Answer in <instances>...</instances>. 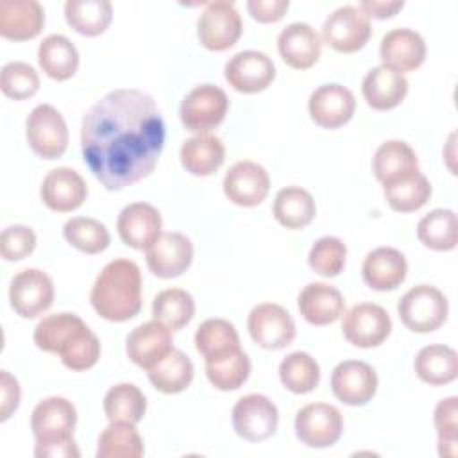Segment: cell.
Returning <instances> with one entry per match:
<instances>
[{"label":"cell","instance_id":"cell-6","mask_svg":"<svg viewBox=\"0 0 458 458\" xmlns=\"http://www.w3.org/2000/svg\"><path fill=\"white\" fill-rule=\"evenodd\" d=\"M227 109L229 98L220 86L200 84L186 93L179 106V116L188 131L206 134L224 122Z\"/></svg>","mask_w":458,"mask_h":458},{"label":"cell","instance_id":"cell-5","mask_svg":"<svg viewBox=\"0 0 458 458\" xmlns=\"http://www.w3.org/2000/svg\"><path fill=\"white\" fill-rule=\"evenodd\" d=\"M397 313L410 331L431 333L445 322L449 302L437 286L417 284L399 299Z\"/></svg>","mask_w":458,"mask_h":458},{"label":"cell","instance_id":"cell-42","mask_svg":"<svg viewBox=\"0 0 458 458\" xmlns=\"http://www.w3.org/2000/svg\"><path fill=\"white\" fill-rule=\"evenodd\" d=\"M63 236L70 245L86 254H98L107 249L111 242L107 227L89 216L70 218L63 227Z\"/></svg>","mask_w":458,"mask_h":458},{"label":"cell","instance_id":"cell-43","mask_svg":"<svg viewBox=\"0 0 458 458\" xmlns=\"http://www.w3.org/2000/svg\"><path fill=\"white\" fill-rule=\"evenodd\" d=\"M385 199L394 211L411 213L420 209L431 197V184L428 177L419 170L415 175L383 188Z\"/></svg>","mask_w":458,"mask_h":458},{"label":"cell","instance_id":"cell-15","mask_svg":"<svg viewBox=\"0 0 458 458\" xmlns=\"http://www.w3.org/2000/svg\"><path fill=\"white\" fill-rule=\"evenodd\" d=\"M145 261L154 276L161 279L177 277L186 272L193 261V243L182 233H161L145 250Z\"/></svg>","mask_w":458,"mask_h":458},{"label":"cell","instance_id":"cell-17","mask_svg":"<svg viewBox=\"0 0 458 458\" xmlns=\"http://www.w3.org/2000/svg\"><path fill=\"white\" fill-rule=\"evenodd\" d=\"M224 75L236 91L259 93L274 81L276 66L265 52L242 50L225 63Z\"/></svg>","mask_w":458,"mask_h":458},{"label":"cell","instance_id":"cell-11","mask_svg":"<svg viewBox=\"0 0 458 458\" xmlns=\"http://www.w3.org/2000/svg\"><path fill=\"white\" fill-rule=\"evenodd\" d=\"M231 419L238 437L249 442H261L276 433L279 411L267 395L247 394L234 403Z\"/></svg>","mask_w":458,"mask_h":458},{"label":"cell","instance_id":"cell-14","mask_svg":"<svg viewBox=\"0 0 458 458\" xmlns=\"http://www.w3.org/2000/svg\"><path fill=\"white\" fill-rule=\"evenodd\" d=\"M11 308L23 318H36L54 302L52 279L39 268H23L9 286Z\"/></svg>","mask_w":458,"mask_h":458},{"label":"cell","instance_id":"cell-2","mask_svg":"<svg viewBox=\"0 0 458 458\" xmlns=\"http://www.w3.org/2000/svg\"><path fill=\"white\" fill-rule=\"evenodd\" d=\"M34 344L45 351L59 354L70 370H88L100 358V340L75 313H54L38 322Z\"/></svg>","mask_w":458,"mask_h":458},{"label":"cell","instance_id":"cell-37","mask_svg":"<svg viewBox=\"0 0 458 458\" xmlns=\"http://www.w3.org/2000/svg\"><path fill=\"white\" fill-rule=\"evenodd\" d=\"M64 18L79 34L98 36L111 23L113 5L109 0H66Z\"/></svg>","mask_w":458,"mask_h":458},{"label":"cell","instance_id":"cell-47","mask_svg":"<svg viewBox=\"0 0 458 458\" xmlns=\"http://www.w3.org/2000/svg\"><path fill=\"white\" fill-rule=\"evenodd\" d=\"M458 397L451 395L435 406L433 420L437 428L438 437V454L454 458L458 453L456 442H458Z\"/></svg>","mask_w":458,"mask_h":458},{"label":"cell","instance_id":"cell-29","mask_svg":"<svg viewBox=\"0 0 458 458\" xmlns=\"http://www.w3.org/2000/svg\"><path fill=\"white\" fill-rule=\"evenodd\" d=\"M45 25V11L38 0H0V34L13 41L36 38Z\"/></svg>","mask_w":458,"mask_h":458},{"label":"cell","instance_id":"cell-22","mask_svg":"<svg viewBox=\"0 0 458 458\" xmlns=\"http://www.w3.org/2000/svg\"><path fill=\"white\" fill-rule=\"evenodd\" d=\"M161 213L148 202H132L125 206L116 220L122 242L136 250H147L163 233Z\"/></svg>","mask_w":458,"mask_h":458},{"label":"cell","instance_id":"cell-25","mask_svg":"<svg viewBox=\"0 0 458 458\" xmlns=\"http://www.w3.org/2000/svg\"><path fill=\"white\" fill-rule=\"evenodd\" d=\"M297 308L302 318L311 326H327L344 315L345 301L338 288L315 281L301 290Z\"/></svg>","mask_w":458,"mask_h":458},{"label":"cell","instance_id":"cell-51","mask_svg":"<svg viewBox=\"0 0 458 458\" xmlns=\"http://www.w3.org/2000/svg\"><path fill=\"white\" fill-rule=\"evenodd\" d=\"M369 18H388L404 7L403 0H363L358 5Z\"/></svg>","mask_w":458,"mask_h":458},{"label":"cell","instance_id":"cell-7","mask_svg":"<svg viewBox=\"0 0 458 458\" xmlns=\"http://www.w3.org/2000/svg\"><path fill=\"white\" fill-rule=\"evenodd\" d=\"M25 134L32 152L43 159L61 157L68 147L66 122L50 104H39L29 113Z\"/></svg>","mask_w":458,"mask_h":458},{"label":"cell","instance_id":"cell-48","mask_svg":"<svg viewBox=\"0 0 458 458\" xmlns=\"http://www.w3.org/2000/svg\"><path fill=\"white\" fill-rule=\"evenodd\" d=\"M36 247V233L21 224L7 225L0 236V254L7 261L27 258Z\"/></svg>","mask_w":458,"mask_h":458},{"label":"cell","instance_id":"cell-8","mask_svg":"<svg viewBox=\"0 0 458 458\" xmlns=\"http://www.w3.org/2000/svg\"><path fill=\"white\" fill-rule=\"evenodd\" d=\"M197 36L208 50L224 52L231 48L242 36V18L234 2H208L197 21Z\"/></svg>","mask_w":458,"mask_h":458},{"label":"cell","instance_id":"cell-32","mask_svg":"<svg viewBox=\"0 0 458 458\" xmlns=\"http://www.w3.org/2000/svg\"><path fill=\"white\" fill-rule=\"evenodd\" d=\"M413 369L419 379L428 385H447L458 376V354L449 345L431 344L417 352Z\"/></svg>","mask_w":458,"mask_h":458},{"label":"cell","instance_id":"cell-13","mask_svg":"<svg viewBox=\"0 0 458 458\" xmlns=\"http://www.w3.org/2000/svg\"><path fill=\"white\" fill-rule=\"evenodd\" d=\"M247 329L259 347L270 351L284 349L293 342L297 333L292 315L276 302L254 306L247 317Z\"/></svg>","mask_w":458,"mask_h":458},{"label":"cell","instance_id":"cell-9","mask_svg":"<svg viewBox=\"0 0 458 458\" xmlns=\"http://www.w3.org/2000/svg\"><path fill=\"white\" fill-rule=\"evenodd\" d=\"M342 317L344 338L354 347H377L392 331V318L388 311L374 302H358L344 311Z\"/></svg>","mask_w":458,"mask_h":458},{"label":"cell","instance_id":"cell-39","mask_svg":"<svg viewBox=\"0 0 458 458\" xmlns=\"http://www.w3.org/2000/svg\"><path fill=\"white\" fill-rule=\"evenodd\" d=\"M279 379L290 392L308 394L320 383V367L311 354L295 351L281 360Z\"/></svg>","mask_w":458,"mask_h":458},{"label":"cell","instance_id":"cell-46","mask_svg":"<svg viewBox=\"0 0 458 458\" xmlns=\"http://www.w3.org/2000/svg\"><path fill=\"white\" fill-rule=\"evenodd\" d=\"M0 88L5 97L25 100L39 89V75L29 63L11 61L2 68Z\"/></svg>","mask_w":458,"mask_h":458},{"label":"cell","instance_id":"cell-28","mask_svg":"<svg viewBox=\"0 0 458 458\" xmlns=\"http://www.w3.org/2000/svg\"><path fill=\"white\" fill-rule=\"evenodd\" d=\"M408 93V81L403 73L385 64L374 66L361 81V95L376 111L397 107Z\"/></svg>","mask_w":458,"mask_h":458},{"label":"cell","instance_id":"cell-27","mask_svg":"<svg viewBox=\"0 0 458 458\" xmlns=\"http://www.w3.org/2000/svg\"><path fill=\"white\" fill-rule=\"evenodd\" d=\"M408 272L404 254L394 247H377L370 250L361 265V277L376 292L397 288Z\"/></svg>","mask_w":458,"mask_h":458},{"label":"cell","instance_id":"cell-41","mask_svg":"<svg viewBox=\"0 0 458 458\" xmlns=\"http://www.w3.org/2000/svg\"><path fill=\"white\" fill-rule=\"evenodd\" d=\"M147 411L143 392L132 383H118L104 395V413L111 420L140 422Z\"/></svg>","mask_w":458,"mask_h":458},{"label":"cell","instance_id":"cell-49","mask_svg":"<svg viewBox=\"0 0 458 458\" xmlns=\"http://www.w3.org/2000/svg\"><path fill=\"white\" fill-rule=\"evenodd\" d=\"M0 420H7L16 411L21 397L20 383L7 370H0Z\"/></svg>","mask_w":458,"mask_h":458},{"label":"cell","instance_id":"cell-45","mask_svg":"<svg viewBox=\"0 0 458 458\" xmlns=\"http://www.w3.org/2000/svg\"><path fill=\"white\" fill-rule=\"evenodd\" d=\"M347 247L338 236L318 238L308 254V265L320 276L335 277L345 267Z\"/></svg>","mask_w":458,"mask_h":458},{"label":"cell","instance_id":"cell-20","mask_svg":"<svg viewBox=\"0 0 458 458\" xmlns=\"http://www.w3.org/2000/svg\"><path fill=\"white\" fill-rule=\"evenodd\" d=\"M356 109L354 95L349 88L331 82L318 86L308 100L311 120L324 129H336L345 125Z\"/></svg>","mask_w":458,"mask_h":458},{"label":"cell","instance_id":"cell-4","mask_svg":"<svg viewBox=\"0 0 458 458\" xmlns=\"http://www.w3.org/2000/svg\"><path fill=\"white\" fill-rule=\"evenodd\" d=\"M77 410L66 397L52 395L39 401L30 415V429L36 438L38 458H79L73 438Z\"/></svg>","mask_w":458,"mask_h":458},{"label":"cell","instance_id":"cell-10","mask_svg":"<svg viewBox=\"0 0 458 458\" xmlns=\"http://www.w3.org/2000/svg\"><path fill=\"white\" fill-rule=\"evenodd\" d=\"M295 435L306 447H331L344 431L340 410L327 403H311L302 406L295 415Z\"/></svg>","mask_w":458,"mask_h":458},{"label":"cell","instance_id":"cell-38","mask_svg":"<svg viewBox=\"0 0 458 458\" xmlns=\"http://www.w3.org/2000/svg\"><path fill=\"white\" fill-rule=\"evenodd\" d=\"M417 238L433 250H453L458 243V220L453 209L437 208L417 224Z\"/></svg>","mask_w":458,"mask_h":458},{"label":"cell","instance_id":"cell-30","mask_svg":"<svg viewBox=\"0 0 458 458\" xmlns=\"http://www.w3.org/2000/svg\"><path fill=\"white\" fill-rule=\"evenodd\" d=\"M181 165L186 172L197 177L215 174L225 159V145L215 134H197L181 145Z\"/></svg>","mask_w":458,"mask_h":458},{"label":"cell","instance_id":"cell-3","mask_svg":"<svg viewBox=\"0 0 458 458\" xmlns=\"http://www.w3.org/2000/svg\"><path fill=\"white\" fill-rule=\"evenodd\" d=\"M89 301L109 322H125L141 310V270L132 259L116 258L97 276Z\"/></svg>","mask_w":458,"mask_h":458},{"label":"cell","instance_id":"cell-44","mask_svg":"<svg viewBox=\"0 0 458 458\" xmlns=\"http://www.w3.org/2000/svg\"><path fill=\"white\" fill-rule=\"evenodd\" d=\"M250 374V360L240 349L227 358L206 363V376L209 383L224 392L238 390Z\"/></svg>","mask_w":458,"mask_h":458},{"label":"cell","instance_id":"cell-21","mask_svg":"<svg viewBox=\"0 0 458 458\" xmlns=\"http://www.w3.org/2000/svg\"><path fill=\"white\" fill-rule=\"evenodd\" d=\"M39 195L48 209L68 213L84 204L88 197V184L77 170L70 166H57L45 175Z\"/></svg>","mask_w":458,"mask_h":458},{"label":"cell","instance_id":"cell-24","mask_svg":"<svg viewBox=\"0 0 458 458\" xmlns=\"http://www.w3.org/2000/svg\"><path fill=\"white\" fill-rule=\"evenodd\" d=\"M277 50L290 68L306 70L318 61L322 39L310 23L293 21L279 32Z\"/></svg>","mask_w":458,"mask_h":458},{"label":"cell","instance_id":"cell-12","mask_svg":"<svg viewBox=\"0 0 458 458\" xmlns=\"http://www.w3.org/2000/svg\"><path fill=\"white\" fill-rule=\"evenodd\" d=\"M370 32V18L358 5H342L335 9L322 25V39L331 48L344 54L363 48Z\"/></svg>","mask_w":458,"mask_h":458},{"label":"cell","instance_id":"cell-1","mask_svg":"<svg viewBox=\"0 0 458 458\" xmlns=\"http://www.w3.org/2000/svg\"><path fill=\"white\" fill-rule=\"evenodd\" d=\"M165 145V122L154 98L120 88L97 100L82 118V157L107 190L148 177Z\"/></svg>","mask_w":458,"mask_h":458},{"label":"cell","instance_id":"cell-33","mask_svg":"<svg viewBox=\"0 0 458 458\" xmlns=\"http://www.w3.org/2000/svg\"><path fill=\"white\" fill-rule=\"evenodd\" d=\"M38 63L50 79L66 81L79 68V52L66 36L50 34L39 43Z\"/></svg>","mask_w":458,"mask_h":458},{"label":"cell","instance_id":"cell-26","mask_svg":"<svg viewBox=\"0 0 458 458\" xmlns=\"http://www.w3.org/2000/svg\"><path fill=\"white\" fill-rule=\"evenodd\" d=\"M372 172L385 186L401 182L419 172V159L415 150L401 140H388L381 143L372 157Z\"/></svg>","mask_w":458,"mask_h":458},{"label":"cell","instance_id":"cell-16","mask_svg":"<svg viewBox=\"0 0 458 458\" xmlns=\"http://www.w3.org/2000/svg\"><path fill=\"white\" fill-rule=\"evenodd\" d=\"M331 390L344 404L363 406L376 395L377 374L365 361L344 360L333 369Z\"/></svg>","mask_w":458,"mask_h":458},{"label":"cell","instance_id":"cell-50","mask_svg":"<svg viewBox=\"0 0 458 458\" xmlns=\"http://www.w3.org/2000/svg\"><path fill=\"white\" fill-rule=\"evenodd\" d=\"M290 7L288 0H249L247 9L250 16L261 23L279 21Z\"/></svg>","mask_w":458,"mask_h":458},{"label":"cell","instance_id":"cell-34","mask_svg":"<svg viewBox=\"0 0 458 458\" xmlns=\"http://www.w3.org/2000/svg\"><path fill=\"white\" fill-rule=\"evenodd\" d=\"M272 213L286 229H302L315 218L317 206L308 190L301 186H286L276 193Z\"/></svg>","mask_w":458,"mask_h":458},{"label":"cell","instance_id":"cell-35","mask_svg":"<svg viewBox=\"0 0 458 458\" xmlns=\"http://www.w3.org/2000/svg\"><path fill=\"white\" fill-rule=\"evenodd\" d=\"M193 361L179 349H174L157 365L147 370L152 386L163 394H179L186 390L193 381Z\"/></svg>","mask_w":458,"mask_h":458},{"label":"cell","instance_id":"cell-18","mask_svg":"<svg viewBox=\"0 0 458 458\" xmlns=\"http://www.w3.org/2000/svg\"><path fill=\"white\" fill-rule=\"evenodd\" d=\"M172 351V329H168L159 320H150L136 326L125 340V352L129 360L143 370H150Z\"/></svg>","mask_w":458,"mask_h":458},{"label":"cell","instance_id":"cell-36","mask_svg":"<svg viewBox=\"0 0 458 458\" xmlns=\"http://www.w3.org/2000/svg\"><path fill=\"white\" fill-rule=\"evenodd\" d=\"M143 453V440L134 422L111 420L98 437L97 458H140Z\"/></svg>","mask_w":458,"mask_h":458},{"label":"cell","instance_id":"cell-31","mask_svg":"<svg viewBox=\"0 0 458 458\" xmlns=\"http://www.w3.org/2000/svg\"><path fill=\"white\" fill-rule=\"evenodd\" d=\"M195 349L209 361H218L240 351V336L236 327L225 318H208L195 331Z\"/></svg>","mask_w":458,"mask_h":458},{"label":"cell","instance_id":"cell-40","mask_svg":"<svg viewBox=\"0 0 458 458\" xmlns=\"http://www.w3.org/2000/svg\"><path fill=\"white\" fill-rule=\"evenodd\" d=\"M195 313V301L191 293L182 288L161 290L152 301V317L168 329L177 331L184 327Z\"/></svg>","mask_w":458,"mask_h":458},{"label":"cell","instance_id":"cell-19","mask_svg":"<svg viewBox=\"0 0 458 458\" xmlns=\"http://www.w3.org/2000/svg\"><path fill=\"white\" fill-rule=\"evenodd\" d=\"M224 193L225 197L243 208H252L261 204L270 190L268 172L249 159L236 161L224 177Z\"/></svg>","mask_w":458,"mask_h":458},{"label":"cell","instance_id":"cell-23","mask_svg":"<svg viewBox=\"0 0 458 458\" xmlns=\"http://www.w3.org/2000/svg\"><path fill=\"white\" fill-rule=\"evenodd\" d=\"M379 57L385 66L394 68L403 75L413 72L426 59L424 38L408 27L392 29L381 38Z\"/></svg>","mask_w":458,"mask_h":458}]
</instances>
